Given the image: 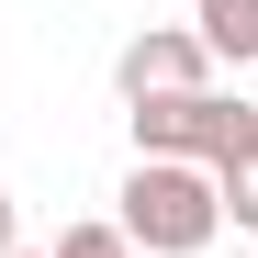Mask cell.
I'll return each mask as SVG.
<instances>
[{
    "label": "cell",
    "mask_w": 258,
    "mask_h": 258,
    "mask_svg": "<svg viewBox=\"0 0 258 258\" xmlns=\"http://www.w3.org/2000/svg\"><path fill=\"white\" fill-rule=\"evenodd\" d=\"M258 146V101H225V90H168V101H135V157H180V168H225Z\"/></svg>",
    "instance_id": "7a4b0ae2"
},
{
    "label": "cell",
    "mask_w": 258,
    "mask_h": 258,
    "mask_svg": "<svg viewBox=\"0 0 258 258\" xmlns=\"http://www.w3.org/2000/svg\"><path fill=\"white\" fill-rule=\"evenodd\" d=\"M12 258H45V247H12Z\"/></svg>",
    "instance_id": "ba28073f"
},
{
    "label": "cell",
    "mask_w": 258,
    "mask_h": 258,
    "mask_svg": "<svg viewBox=\"0 0 258 258\" xmlns=\"http://www.w3.org/2000/svg\"><path fill=\"white\" fill-rule=\"evenodd\" d=\"M12 247H23V202L0 191V258H12Z\"/></svg>",
    "instance_id": "52a82bcc"
},
{
    "label": "cell",
    "mask_w": 258,
    "mask_h": 258,
    "mask_svg": "<svg viewBox=\"0 0 258 258\" xmlns=\"http://www.w3.org/2000/svg\"><path fill=\"white\" fill-rule=\"evenodd\" d=\"M213 236H225L213 168H180V157H135V180H123V247H135V258H202Z\"/></svg>",
    "instance_id": "6da1fadb"
},
{
    "label": "cell",
    "mask_w": 258,
    "mask_h": 258,
    "mask_svg": "<svg viewBox=\"0 0 258 258\" xmlns=\"http://www.w3.org/2000/svg\"><path fill=\"white\" fill-rule=\"evenodd\" d=\"M202 34H180V23H146L135 45L112 56V79H123V101H168V90H202Z\"/></svg>",
    "instance_id": "3957f363"
},
{
    "label": "cell",
    "mask_w": 258,
    "mask_h": 258,
    "mask_svg": "<svg viewBox=\"0 0 258 258\" xmlns=\"http://www.w3.org/2000/svg\"><path fill=\"white\" fill-rule=\"evenodd\" d=\"M213 202H225V225H258V146L213 168Z\"/></svg>",
    "instance_id": "5b68a950"
},
{
    "label": "cell",
    "mask_w": 258,
    "mask_h": 258,
    "mask_svg": "<svg viewBox=\"0 0 258 258\" xmlns=\"http://www.w3.org/2000/svg\"><path fill=\"white\" fill-rule=\"evenodd\" d=\"M45 258H135V247H123V225H68Z\"/></svg>",
    "instance_id": "8992f818"
},
{
    "label": "cell",
    "mask_w": 258,
    "mask_h": 258,
    "mask_svg": "<svg viewBox=\"0 0 258 258\" xmlns=\"http://www.w3.org/2000/svg\"><path fill=\"white\" fill-rule=\"evenodd\" d=\"M191 34L213 68H247L258 56V0H191Z\"/></svg>",
    "instance_id": "277c9868"
}]
</instances>
